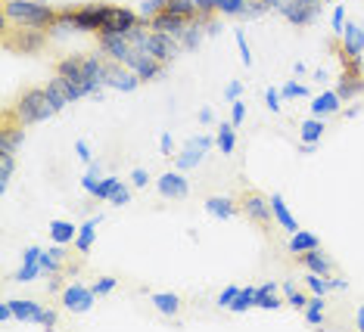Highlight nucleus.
<instances>
[{"label": "nucleus", "instance_id": "nucleus-1", "mask_svg": "<svg viewBox=\"0 0 364 332\" xmlns=\"http://www.w3.org/2000/svg\"><path fill=\"white\" fill-rule=\"evenodd\" d=\"M60 10L47 6L44 0H4V10H0V22L10 25H28V28H44L50 31Z\"/></svg>", "mask_w": 364, "mask_h": 332}, {"label": "nucleus", "instance_id": "nucleus-2", "mask_svg": "<svg viewBox=\"0 0 364 332\" xmlns=\"http://www.w3.org/2000/svg\"><path fill=\"white\" fill-rule=\"evenodd\" d=\"M50 31L44 28H28V25H10L4 22V47L10 53H22V56H35L47 47Z\"/></svg>", "mask_w": 364, "mask_h": 332}, {"label": "nucleus", "instance_id": "nucleus-3", "mask_svg": "<svg viewBox=\"0 0 364 332\" xmlns=\"http://www.w3.org/2000/svg\"><path fill=\"white\" fill-rule=\"evenodd\" d=\"M13 109L22 118V124H41V121L50 118V115H56L47 87H28V90H22L19 99L13 103Z\"/></svg>", "mask_w": 364, "mask_h": 332}, {"label": "nucleus", "instance_id": "nucleus-4", "mask_svg": "<svg viewBox=\"0 0 364 332\" xmlns=\"http://www.w3.org/2000/svg\"><path fill=\"white\" fill-rule=\"evenodd\" d=\"M237 205H240V214H243L246 221H252L255 227H271V218H274L271 199L262 196L259 189H246V193L237 199Z\"/></svg>", "mask_w": 364, "mask_h": 332}, {"label": "nucleus", "instance_id": "nucleus-5", "mask_svg": "<svg viewBox=\"0 0 364 332\" xmlns=\"http://www.w3.org/2000/svg\"><path fill=\"white\" fill-rule=\"evenodd\" d=\"M22 143H26V124L13 106H6L0 112V153H16Z\"/></svg>", "mask_w": 364, "mask_h": 332}, {"label": "nucleus", "instance_id": "nucleus-6", "mask_svg": "<svg viewBox=\"0 0 364 332\" xmlns=\"http://www.w3.org/2000/svg\"><path fill=\"white\" fill-rule=\"evenodd\" d=\"M112 13V4H85L78 10H72V22H75V31H94L100 35L106 19Z\"/></svg>", "mask_w": 364, "mask_h": 332}, {"label": "nucleus", "instance_id": "nucleus-7", "mask_svg": "<svg viewBox=\"0 0 364 332\" xmlns=\"http://www.w3.org/2000/svg\"><path fill=\"white\" fill-rule=\"evenodd\" d=\"M47 94H50L53 109H56V112H63L65 106H72L75 99L87 96V90H85V84H75V81L63 78V74H53V78L47 81Z\"/></svg>", "mask_w": 364, "mask_h": 332}, {"label": "nucleus", "instance_id": "nucleus-8", "mask_svg": "<svg viewBox=\"0 0 364 332\" xmlns=\"http://www.w3.org/2000/svg\"><path fill=\"white\" fill-rule=\"evenodd\" d=\"M140 84H144V81H140V74L131 72L125 62H115V60L106 62V87L122 90V94H131V90H137Z\"/></svg>", "mask_w": 364, "mask_h": 332}, {"label": "nucleus", "instance_id": "nucleus-9", "mask_svg": "<svg viewBox=\"0 0 364 332\" xmlns=\"http://www.w3.org/2000/svg\"><path fill=\"white\" fill-rule=\"evenodd\" d=\"M321 13V0H287L284 6H280V16H284L287 22L293 25H311L314 19H318Z\"/></svg>", "mask_w": 364, "mask_h": 332}, {"label": "nucleus", "instance_id": "nucleus-10", "mask_svg": "<svg viewBox=\"0 0 364 332\" xmlns=\"http://www.w3.org/2000/svg\"><path fill=\"white\" fill-rule=\"evenodd\" d=\"M97 292L90 286H81V283H72L63 289V308L72 311V314H87L90 304H94Z\"/></svg>", "mask_w": 364, "mask_h": 332}, {"label": "nucleus", "instance_id": "nucleus-11", "mask_svg": "<svg viewBox=\"0 0 364 332\" xmlns=\"http://www.w3.org/2000/svg\"><path fill=\"white\" fill-rule=\"evenodd\" d=\"M364 90V72H361V60L358 62H349L343 65V78L336 84V94L339 99H355Z\"/></svg>", "mask_w": 364, "mask_h": 332}, {"label": "nucleus", "instance_id": "nucleus-12", "mask_svg": "<svg viewBox=\"0 0 364 332\" xmlns=\"http://www.w3.org/2000/svg\"><path fill=\"white\" fill-rule=\"evenodd\" d=\"M125 65L131 72L140 74V81H153V78H159V74H165V62H159L150 53H144V50H134V53L128 56Z\"/></svg>", "mask_w": 364, "mask_h": 332}, {"label": "nucleus", "instance_id": "nucleus-13", "mask_svg": "<svg viewBox=\"0 0 364 332\" xmlns=\"http://www.w3.org/2000/svg\"><path fill=\"white\" fill-rule=\"evenodd\" d=\"M97 47H100L106 60H115V62H128V56L134 53L131 40L122 35H97Z\"/></svg>", "mask_w": 364, "mask_h": 332}, {"label": "nucleus", "instance_id": "nucleus-14", "mask_svg": "<svg viewBox=\"0 0 364 332\" xmlns=\"http://www.w3.org/2000/svg\"><path fill=\"white\" fill-rule=\"evenodd\" d=\"M156 189H159V196H165V199H187L190 184L181 171H165L162 177L156 180Z\"/></svg>", "mask_w": 364, "mask_h": 332}, {"label": "nucleus", "instance_id": "nucleus-15", "mask_svg": "<svg viewBox=\"0 0 364 332\" xmlns=\"http://www.w3.org/2000/svg\"><path fill=\"white\" fill-rule=\"evenodd\" d=\"M153 31H162V35H171V38H178L181 40V35L187 31V25H190V19H184V16H175V13H168V10H162L159 16H153L150 22Z\"/></svg>", "mask_w": 364, "mask_h": 332}, {"label": "nucleus", "instance_id": "nucleus-16", "mask_svg": "<svg viewBox=\"0 0 364 332\" xmlns=\"http://www.w3.org/2000/svg\"><path fill=\"white\" fill-rule=\"evenodd\" d=\"M339 44H343V50L349 56H355V60H361L364 56V28L355 22H346L343 35H339Z\"/></svg>", "mask_w": 364, "mask_h": 332}, {"label": "nucleus", "instance_id": "nucleus-17", "mask_svg": "<svg viewBox=\"0 0 364 332\" xmlns=\"http://www.w3.org/2000/svg\"><path fill=\"white\" fill-rule=\"evenodd\" d=\"M41 273H44L41 270V248L31 245V248H26V255H22V267L16 273V283H31Z\"/></svg>", "mask_w": 364, "mask_h": 332}, {"label": "nucleus", "instance_id": "nucleus-18", "mask_svg": "<svg viewBox=\"0 0 364 332\" xmlns=\"http://www.w3.org/2000/svg\"><path fill=\"white\" fill-rule=\"evenodd\" d=\"M299 261H302V267L305 270H311V273H321V277H330L333 273V261L327 258L321 248H311V252H302L299 255Z\"/></svg>", "mask_w": 364, "mask_h": 332}, {"label": "nucleus", "instance_id": "nucleus-19", "mask_svg": "<svg viewBox=\"0 0 364 332\" xmlns=\"http://www.w3.org/2000/svg\"><path fill=\"white\" fill-rule=\"evenodd\" d=\"M56 74L75 81V84H85V56H65V60L56 62Z\"/></svg>", "mask_w": 364, "mask_h": 332}, {"label": "nucleus", "instance_id": "nucleus-20", "mask_svg": "<svg viewBox=\"0 0 364 332\" xmlns=\"http://www.w3.org/2000/svg\"><path fill=\"white\" fill-rule=\"evenodd\" d=\"M205 211H209L212 218L230 221L240 211V205L234 202V199H228V196H212V199H205Z\"/></svg>", "mask_w": 364, "mask_h": 332}, {"label": "nucleus", "instance_id": "nucleus-21", "mask_svg": "<svg viewBox=\"0 0 364 332\" xmlns=\"http://www.w3.org/2000/svg\"><path fill=\"white\" fill-rule=\"evenodd\" d=\"M271 211H274V221H277L280 227L287 230L289 236H293L296 230H299V223H296V218H293V214H289V209H287V202H284V196H280V193L271 196Z\"/></svg>", "mask_w": 364, "mask_h": 332}, {"label": "nucleus", "instance_id": "nucleus-22", "mask_svg": "<svg viewBox=\"0 0 364 332\" xmlns=\"http://www.w3.org/2000/svg\"><path fill=\"white\" fill-rule=\"evenodd\" d=\"M339 94L336 90H327V94H321V96H314L311 99V115H318V118H324V115H333L339 112Z\"/></svg>", "mask_w": 364, "mask_h": 332}, {"label": "nucleus", "instance_id": "nucleus-23", "mask_svg": "<svg viewBox=\"0 0 364 332\" xmlns=\"http://www.w3.org/2000/svg\"><path fill=\"white\" fill-rule=\"evenodd\" d=\"M13 311H16V320L22 323H41V317H44V308H41L38 301H28V298H22V301H10Z\"/></svg>", "mask_w": 364, "mask_h": 332}, {"label": "nucleus", "instance_id": "nucleus-24", "mask_svg": "<svg viewBox=\"0 0 364 332\" xmlns=\"http://www.w3.org/2000/svg\"><path fill=\"white\" fill-rule=\"evenodd\" d=\"M280 298H277V286L274 283H264L255 289V308H262V311H277L280 308Z\"/></svg>", "mask_w": 364, "mask_h": 332}, {"label": "nucleus", "instance_id": "nucleus-25", "mask_svg": "<svg viewBox=\"0 0 364 332\" xmlns=\"http://www.w3.org/2000/svg\"><path fill=\"white\" fill-rule=\"evenodd\" d=\"M311 248H321V239L314 233H305V230H296L289 236V252L293 255H302V252H311Z\"/></svg>", "mask_w": 364, "mask_h": 332}, {"label": "nucleus", "instance_id": "nucleus-26", "mask_svg": "<svg viewBox=\"0 0 364 332\" xmlns=\"http://www.w3.org/2000/svg\"><path fill=\"white\" fill-rule=\"evenodd\" d=\"M97 223H100V218H90L85 227L78 230V236H75L78 255H87V252H90V245H94V236H97Z\"/></svg>", "mask_w": 364, "mask_h": 332}, {"label": "nucleus", "instance_id": "nucleus-27", "mask_svg": "<svg viewBox=\"0 0 364 332\" xmlns=\"http://www.w3.org/2000/svg\"><path fill=\"white\" fill-rule=\"evenodd\" d=\"M218 149H221V155H230L237 149V128L230 121H221V128H218Z\"/></svg>", "mask_w": 364, "mask_h": 332}, {"label": "nucleus", "instance_id": "nucleus-28", "mask_svg": "<svg viewBox=\"0 0 364 332\" xmlns=\"http://www.w3.org/2000/svg\"><path fill=\"white\" fill-rule=\"evenodd\" d=\"M324 118H318V115H311L309 121H302V131H299V137H302V143H321V134H324Z\"/></svg>", "mask_w": 364, "mask_h": 332}, {"label": "nucleus", "instance_id": "nucleus-29", "mask_svg": "<svg viewBox=\"0 0 364 332\" xmlns=\"http://www.w3.org/2000/svg\"><path fill=\"white\" fill-rule=\"evenodd\" d=\"M50 236H53V243H60V245H69V243H75L78 230L72 227L69 221H50Z\"/></svg>", "mask_w": 364, "mask_h": 332}, {"label": "nucleus", "instance_id": "nucleus-30", "mask_svg": "<svg viewBox=\"0 0 364 332\" xmlns=\"http://www.w3.org/2000/svg\"><path fill=\"white\" fill-rule=\"evenodd\" d=\"M203 35H205V25L200 19H193L187 25L184 35H181V50H196L200 47V40H203Z\"/></svg>", "mask_w": 364, "mask_h": 332}, {"label": "nucleus", "instance_id": "nucleus-31", "mask_svg": "<svg viewBox=\"0 0 364 332\" xmlns=\"http://www.w3.org/2000/svg\"><path fill=\"white\" fill-rule=\"evenodd\" d=\"M153 304H156V311H159V314H165V317H175L178 308H181V301H178L175 292H156Z\"/></svg>", "mask_w": 364, "mask_h": 332}, {"label": "nucleus", "instance_id": "nucleus-32", "mask_svg": "<svg viewBox=\"0 0 364 332\" xmlns=\"http://www.w3.org/2000/svg\"><path fill=\"white\" fill-rule=\"evenodd\" d=\"M13 171H16V159H13V153H0V193H6V189H10Z\"/></svg>", "mask_w": 364, "mask_h": 332}, {"label": "nucleus", "instance_id": "nucleus-33", "mask_svg": "<svg viewBox=\"0 0 364 332\" xmlns=\"http://www.w3.org/2000/svg\"><path fill=\"white\" fill-rule=\"evenodd\" d=\"M203 159H205V153H203V149L187 146L184 153H181L178 159H175V165H178V171H190V168H196V165H200Z\"/></svg>", "mask_w": 364, "mask_h": 332}, {"label": "nucleus", "instance_id": "nucleus-34", "mask_svg": "<svg viewBox=\"0 0 364 332\" xmlns=\"http://www.w3.org/2000/svg\"><path fill=\"white\" fill-rule=\"evenodd\" d=\"M165 10L175 13V16H184V19H190V22L200 16V10H196L193 0H168V4H165Z\"/></svg>", "mask_w": 364, "mask_h": 332}, {"label": "nucleus", "instance_id": "nucleus-35", "mask_svg": "<svg viewBox=\"0 0 364 332\" xmlns=\"http://www.w3.org/2000/svg\"><path fill=\"white\" fill-rule=\"evenodd\" d=\"M250 308H255V289L246 286V289H240L237 298L230 301V311H234V314H243V311H250Z\"/></svg>", "mask_w": 364, "mask_h": 332}, {"label": "nucleus", "instance_id": "nucleus-36", "mask_svg": "<svg viewBox=\"0 0 364 332\" xmlns=\"http://www.w3.org/2000/svg\"><path fill=\"white\" fill-rule=\"evenodd\" d=\"M305 283H309V289L314 295H327L330 289H333L330 277H321V273H311V270H309V277H305Z\"/></svg>", "mask_w": 364, "mask_h": 332}, {"label": "nucleus", "instance_id": "nucleus-37", "mask_svg": "<svg viewBox=\"0 0 364 332\" xmlns=\"http://www.w3.org/2000/svg\"><path fill=\"white\" fill-rule=\"evenodd\" d=\"M100 180H103V177H100V162H97V165L90 162V168H87V174H85V180H81V187H85L90 196H94L97 187H100Z\"/></svg>", "mask_w": 364, "mask_h": 332}, {"label": "nucleus", "instance_id": "nucleus-38", "mask_svg": "<svg viewBox=\"0 0 364 332\" xmlns=\"http://www.w3.org/2000/svg\"><path fill=\"white\" fill-rule=\"evenodd\" d=\"M246 6H250V0H218L221 16H240V13H246Z\"/></svg>", "mask_w": 364, "mask_h": 332}, {"label": "nucleus", "instance_id": "nucleus-39", "mask_svg": "<svg viewBox=\"0 0 364 332\" xmlns=\"http://www.w3.org/2000/svg\"><path fill=\"white\" fill-rule=\"evenodd\" d=\"M119 187H122L119 177H103L100 187H97V193H94V199H112V193H115Z\"/></svg>", "mask_w": 364, "mask_h": 332}, {"label": "nucleus", "instance_id": "nucleus-40", "mask_svg": "<svg viewBox=\"0 0 364 332\" xmlns=\"http://www.w3.org/2000/svg\"><path fill=\"white\" fill-rule=\"evenodd\" d=\"M165 4H168V0H144V4H140V16L150 22L153 16H159L165 10Z\"/></svg>", "mask_w": 364, "mask_h": 332}, {"label": "nucleus", "instance_id": "nucleus-41", "mask_svg": "<svg viewBox=\"0 0 364 332\" xmlns=\"http://www.w3.org/2000/svg\"><path fill=\"white\" fill-rule=\"evenodd\" d=\"M284 295H287V304H293V308H305V304H309V298H305L293 283H284Z\"/></svg>", "mask_w": 364, "mask_h": 332}, {"label": "nucleus", "instance_id": "nucleus-42", "mask_svg": "<svg viewBox=\"0 0 364 332\" xmlns=\"http://www.w3.org/2000/svg\"><path fill=\"white\" fill-rule=\"evenodd\" d=\"M243 121H246V103L234 99V103H230V124H234V128H240Z\"/></svg>", "mask_w": 364, "mask_h": 332}, {"label": "nucleus", "instance_id": "nucleus-43", "mask_svg": "<svg viewBox=\"0 0 364 332\" xmlns=\"http://www.w3.org/2000/svg\"><path fill=\"white\" fill-rule=\"evenodd\" d=\"M115 283H119V280H115V277H100V280H97V283L90 286V289H94L97 298H100V295H109L112 289H115Z\"/></svg>", "mask_w": 364, "mask_h": 332}, {"label": "nucleus", "instance_id": "nucleus-44", "mask_svg": "<svg viewBox=\"0 0 364 332\" xmlns=\"http://www.w3.org/2000/svg\"><path fill=\"white\" fill-rule=\"evenodd\" d=\"M237 47H240V56H243V62L246 65H252V50H250V44H246V35H243V31H237Z\"/></svg>", "mask_w": 364, "mask_h": 332}, {"label": "nucleus", "instance_id": "nucleus-45", "mask_svg": "<svg viewBox=\"0 0 364 332\" xmlns=\"http://www.w3.org/2000/svg\"><path fill=\"white\" fill-rule=\"evenodd\" d=\"M280 96H287V99H296V96H309V87H305V84H287L284 90H280Z\"/></svg>", "mask_w": 364, "mask_h": 332}, {"label": "nucleus", "instance_id": "nucleus-46", "mask_svg": "<svg viewBox=\"0 0 364 332\" xmlns=\"http://www.w3.org/2000/svg\"><path fill=\"white\" fill-rule=\"evenodd\" d=\"M264 103H268L271 112H280V90L277 87H268V94H264Z\"/></svg>", "mask_w": 364, "mask_h": 332}, {"label": "nucleus", "instance_id": "nucleus-47", "mask_svg": "<svg viewBox=\"0 0 364 332\" xmlns=\"http://www.w3.org/2000/svg\"><path fill=\"white\" fill-rule=\"evenodd\" d=\"M109 202H112V205H119V209H122V205H128V202H131V189H128V187H119V189L112 193Z\"/></svg>", "mask_w": 364, "mask_h": 332}, {"label": "nucleus", "instance_id": "nucleus-48", "mask_svg": "<svg viewBox=\"0 0 364 332\" xmlns=\"http://www.w3.org/2000/svg\"><path fill=\"white\" fill-rule=\"evenodd\" d=\"M237 292H240L237 286H228L225 292L218 295V304H221V308H230V301H234V298H237Z\"/></svg>", "mask_w": 364, "mask_h": 332}, {"label": "nucleus", "instance_id": "nucleus-49", "mask_svg": "<svg viewBox=\"0 0 364 332\" xmlns=\"http://www.w3.org/2000/svg\"><path fill=\"white\" fill-rule=\"evenodd\" d=\"M75 153H78V159L81 162H94V155H90V146H87V140H78V143H75Z\"/></svg>", "mask_w": 364, "mask_h": 332}, {"label": "nucleus", "instance_id": "nucleus-50", "mask_svg": "<svg viewBox=\"0 0 364 332\" xmlns=\"http://www.w3.org/2000/svg\"><path fill=\"white\" fill-rule=\"evenodd\" d=\"M187 146H193V149H203V153H209V146H212V137H205V134H200V137L187 140Z\"/></svg>", "mask_w": 364, "mask_h": 332}, {"label": "nucleus", "instance_id": "nucleus-51", "mask_svg": "<svg viewBox=\"0 0 364 332\" xmlns=\"http://www.w3.org/2000/svg\"><path fill=\"white\" fill-rule=\"evenodd\" d=\"M343 19H346V10H343V6H336V10H333V31H336V38L343 35V28H346Z\"/></svg>", "mask_w": 364, "mask_h": 332}, {"label": "nucleus", "instance_id": "nucleus-52", "mask_svg": "<svg viewBox=\"0 0 364 332\" xmlns=\"http://www.w3.org/2000/svg\"><path fill=\"white\" fill-rule=\"evenodd\" d=\"M305 320L311 323V326H321L324 323V311H314V308H305Z\"/></svg>", "mask_w": 364, "mask_h": 332}, {"label": "nucleus", "instance_id": "nucleus-53", "mask_svg": "<svg viewBox=\"0 0 364 332\" xmlns=\"http://www.w3.org/2000/svg\"><path fill=\"white\" fill-rule=\"evenodd\" d=\"M131 180H134V187H146V180H150V174H146L144 168H134V171H131Z\"/></svg>", "mask_w": 364, "mask_h": 332}, {"label": "nucleus", "instance_id": "nucleus-54", "mask_svg": "<svg viewBox=\"0 0 364 332\" xmlns=\"http://www.w3.org/2000/svg\"><path fill=\"white\" fill-rule=\"evenodd\" d=\"M13 317H16L13 304H10V301H4V304H0V323H10Z\"/></svg>", "mask_w": 364, "mask_h": 332}, {"label": "nucleus", "instance_id": "nucleus-55", "mask_svg": "<svg viewBox=\"0 0 364 332\" xmlns=\"http://www.w3.org/2000/svg\"><path fill=\"white\" fill-rule=\"evenodd\" d=\"M159 153L171 159V134H162V137H159Z\"/></svg>", "mask_w": 364, "mask_h": 332}, {"label": "nucleus", "instance_id": "nucleus-56", "mask_svg": "<svg viewBox=\"0 0 364 332\" xmlns=\"http://www.w3.org/2000/svg\"><path fill=\"white\" fill-rule=\"evenodd\" d=\"M41 326L53 329L56 326V311H44V317H41Z\"/></svg>", "mask_w": 364, "mask_h": 332}, {"label": "nucleus", "instance_id": "nucleus-57", "mask_svg": "<svg viewBox=\"0 0 364 332\" xmlns=\"http://www.w3.org/2000/svg\"><path fill=\"white\" fill-rule=\"evenodd\" d=\"M240 90H243V84H240V81H230L225 94H228V99H237V96H240Z\"/></svg>", "mask_w": 364, "mask_h": 332}, {"label": "nucleus", "instance_id": "nucleus-58", "mask_svg": "<svg viewBox=\"0 0 364 332\" xmlns=\"http://www.w3.org/2000/svg\"><path fill=\"white\" fill-rule=\"evenodd\" d=\"M200 121H203V124H212V121H215V112H212V109H203V112H200Z\"/></svg>", "mask_w": 364, "mask_h": 332}, {"label": "nucleus", "instance_id": "nucleus-59", "mask_svg": "<svg viewBox=\"0 0 364 332\" xmlns=\"http://www.w3.org/2000/svg\"><path fill=\"white\" fill-rule=\"evenodd\" d=\"M314 146H318V143H302V146H299V153H302V155H311V153H314Z\"/></svg>", "mask_w": 364, "mask_h": 332}, {"label": "nucleus", "instance_id": "nucleus-60", "mask_svg": "<svg viewBox=\"0 0 364 332\" xmlns=\"http://www.w3.org/2000/svg\"><path fill=\"white\" fill-rule=\"evenodd\" d=\"M262 4H264V6H274V10H280V6H284L287 0H262Z\"/></svg>", "mask_w": 364, "mask_h": 332}, {"label": "nucleus", "instance_id": "nucleus-61", "mask_svg": "<svg viewBox=\"0 0 364 332\" xmlns=\"http://www.w3.org/2000/svg\"><path fill=\"white\" fill-rule=\"evenodd\" d=\"M330 283H333V289H346V286H349L346 280H333V277H330Z\"/></svg>", "mask_w": 364, "mask_h": 332}, {"label": "nucleus", "instance_id": "nucleus-62", "mask_svg": "<svg viewBox=\"0 0 364 332\" xmlns=\"http://www.w3.org/2000/svg\"><path fill=\"white\" fill-rule=\"evenodd\" d=\"M358 329L364 332V304H361V311H358Z\"/></svg>", "mask_w": 364, "mask_h": 332}, {"label": "nucleus", "instance_id": "nucleus-63", "mask_svg": "<svg viewBox=\"0 0 364 332\" xmlns=\"http://www.w3.org/2000/svg\"><path fill=\"white\" fill-rule=\"evenodd\" d=\"M361 72H364V56H361Z\"/></svg>", "mask_w": 364, "mask_h": 332}, {"label": "nucleus", "instance_id": "nucleus-64", "mask_svg": "<svg viewBox=\"0 0 364 332\" xmlns=\"http://www.w3.org/2000/svg\"><path fill=\"white\" fill-rule=\"evenodd\" d=\"M321 4H324V0H321Z\"/></svg>", "mask_w": 364, "mask_h": 332}]
</instances>
